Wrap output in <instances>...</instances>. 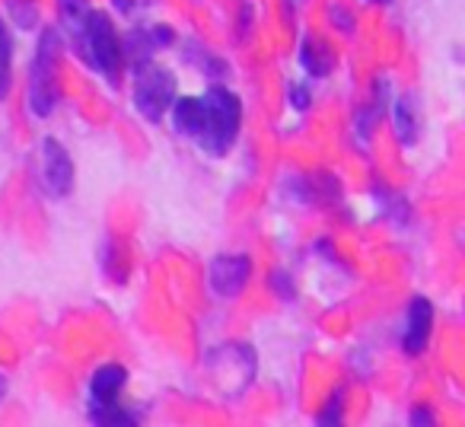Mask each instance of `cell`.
Returning <instances> with one entry per match:
<instances>
[{
	"label": "cell",
	"instance_id": "obj_1",
	"mask_svg": "<svg viewBox=\"0 0 465 427\" xmlns=\"http://www.w3.org/2000/svg\"><path fill=\"white\" fill-rule=\"evenodd\" d=\"M201 103V128L194 141L213 156H223L232 147L236 134H240V122H242V105L236 99V93H230L226 86L213 84Z\"/></svg>",
	"mask_w": 465,
	"mask_h": 427
},
{
	"label": "cell",
	"instance_id": "obj_2",
	"mask_svg": "<svg viewBox=\"0 0 465 427\" xmlns=\"http://www.w3.org/2000/svg\"><path fill=\"white\" fill-rule=\"evenodd\" d=\"M58 61H61V35L58 29H42L35 45L33 71H29V109L33 115L48 118L58 105Z\"/></svg>",
	"mask_w": 465,
	"mask_h": 427
},
{
	"label": "cell",
	"instance_id": "obj_3",
	"mask_svg": "<svg viewBox=\"0 0 465 427\" xmlns=\"http://www.w3.org/2000/svg\"><path fill=\"white\" fill-rule=\"evenodd\" d=\"M175 103V77L169 67L147 61L134 67V105L147 122H160Z\"/></svg>",
	"mask_w": 465,
	"mask_h": 427
},
{
	"label": "cell",
	"instance_id": "obj_4",
	"mask_svg": "<svg viewBox=\"0 0 465 427\" xmlns=\"http://www.w3.org/2000/svg\"><path fill=\"white\" fill-rule=\"evenodd\" d=\"M86 55H90L93 67H96L112 86L122 84V67H124L122 39H118L109 16L99 14V10H93L90 23H86Z\"/></svg>",
	"mask_w": 465,
	"mask_h": 427
},
{
	"label": "cell",
	"instance_id": "obj_5",
	"mask_svg": "<svg viewBox=\"0 0 465 427\" xmlns=\"http://www.w3.org/2000/svg\"><path fill=\"white\" fill-rule=\"evenodd\" d=\"M249 274H252V262L246 255H217L207 265V284L220 300H232L246 291Z\"/></svg>",
	"mask_w": 465,
	"mask_h": 427
},
{
	"label": "cell",
	"instance_id": "obj_6",
	"mask_svg": "<svg viewBox=\"0 0 465 427\" xmlns=\"http://www.w3.org/2000/svg\"><path fill=\"white\" fill-rule=\"evenodd\" d=\"M42 179H45L52 198H67L74 188V160L64 150V144L54 137H45V144H42Z\"/></svg>",
	"mask_w": 465,
	"mask_h": 427
},
{
	"label": "cell",
	"instance_id": "obj_7",
	"mask_svg": "<svg viewBox=\"0 0 465 427\" xmlns=\"http://www.w3.org/2000/svg\"><path fill=\"white\" fill-rule=\"evenodd\" d=\"M430 329H433V306H430V300L418 293V297L408 303L405 338H401V344H405L408 354H420V351L427 348V342H430Z\"/></svg>",
	"mask_w": 465,
	"mask_h": 427
},
{
	"label": "cell",
	"instance_id": "obj_8",
	"mask_svg": "<svg viewBox=\"0 0 465 427\" xmlns=\"http://www.w3.org/2000/svg\"><path fill=\"white\" fill-rule=\"evenodd\" d=\"M124 382H128V373H124L122 363H103V367L93 373L90 380V405H105V402H118Z\"/></svg>",
	"mask_w": 465,
	"mask_h": 427
},
{
	"label": "cell",
	"instance_id": "obj_9",
	"mask_svg": "<svg viewBox=\"0 0 465 427\" xmlns=\"http://www.w3.org/2000/svg\"><path fill=\"white\" fill-rule=\"evenodd\" d=\"M395 134L405 147H414L420 137V105L414 99V93H405V96L395 103Z\"/></svg>",
	"mask_w": 465,
	"mask_h": 427
},
{
	"label": "cell",
	"instance_id": "obj_10",
	"mask_svg": "<svg viewBox=\"0 0 465 427\" xmlns=\"http://www.w3.org/2000/svg\"><path fill=\"white\" fill-rule=\"evenodd\" d=\"M61 10V23H64L67 35L74 39V45L80 52H86V23H90V4L86 0H58Z\"/></svg>",
	"mask_w": 465,
	"mask_h": 427
},
{
	"label": "cell",
	"instance_id": "obj_11",
	"mask_svg": "<svg viewBox=\"0 0 465 427\" xmlns=\"http://www.w3.org/2000/svg\"><path fill=\"white\" fill-rule=\"evenodd\" d=\"M300 65L306 67V74L312 77H329L331 67H335V58H331L329 45L316 35H306L303 45H300Z\"/></svg>",
	"mask_w": 465,
	"mask_h": 427
},
{
	"label": "cell",
	"instance_id": "obj_12",
	"mask_svg": "<svg viewBox=\"0 0 465 427\" xmlns=\"http://www.w3.org/2000/svg\"><path fill=\"white\" fill-rule=\"evenodd\" d=\"M173 128L185 137H198V128H201V103L198 99H175L173 105Z\"/></svg>",
	"mask_w": 465,
	"mask_h": 427
},
{
	"label": "cell",
	"instance_id": "obj_13",
	"mask_svg": "<svg viewBox=\"0 0 465 427\" xmlns=\"http://www.w3.org/2000/svg\"><path fill=\"white\" fill-rule=\"evenodd\" d=\"M90 418L96 424H115V427H128L134 424V414L128 408H122L118 402H105V405H90Z\"/></svg>",
	"mask_w": 465,
	"mask_h": 427
},
{
	"label": "cell",
	"instance_id": "obj_14",
	"mask_svg": "<svg viewBox=\"0 0 465 427\" xmlns=\"http://www.w3.org/2000/svg\"><path fill=\"white\" fill-rule=\"evenodd\" d=\"M10 65H14V42H10L7 23L0 20V99L10 93Z\"/></svg>",
	"mask_w": 465,
	"mask_h": 427
},
{
	"label": "cell",
	"instance_id": "obj_15",
	"mask_svg": "<svg viewBox=\"0 0 465 427\" xmlns=\"http://www.w3.org/2000/svg\"><path fill=\"white\" fill-rule=\"evenodd\" d=\"M341 418H344V392L338 389L329 399V405H325V412L319 414V424H338Z\"/></svg>",
	"mask_w": 465,
	"mask_h": 427
},
{
	"label": "cell",
	"instance_id": "obj_16",
	"mask_svg": "<svg viewBox=\"0 0 465 427\" xmlns=\"http://www.w3.org/2000/svg\"><path fill=\"white\" fill-rule=\"evenodd\" d=\"M329 20H331V26L341 29L344 35L354 33V16H351V10H348V7H341V4H338V7L331 4V7H329Z\"/></svg>",
	"mask_w": 465,
	"mask_h": 427
},
{
	"label": "cell",
	"instance_id": "obj_17",
	"mask_svg": "<svg viewBox=\"0 0 465 427\" xmlns=\"http://www.w3.org/2000/svg\"><path fill=\"white\" fill-rule=\"evenodd\" d=\"M10 14L16 16V23H20V26H33L35 20H39V10H35V4H10Z\"/></svg>",
	"mask_w": 465,
	"mask_h": 427
},
{
	"label": "cell",
	"instance_id": "obj_18",
	"mask_svg": "<svg viewBox=\"0 0 465 427\" xmlns=\"http://www.w3.org/2000/svg\"><path fill=\"white\" fill-rule=\"evenodd\" d=\"M287 99H291V105L297 112H306V109H310V103H312V96L306 93V86H300V84H291V93H287Z\"/></svg>",
	"mask_w": 465,
	"mask_h": 427
},
{
	"label": "cell",
	"instance_id": "obj_19",
	"mask_svg": "<svg viewBox=\"0 0 465 427\" xmlns=\"http://www.w3.org/2000/svg\"><path fill=\"white\" fill-rule=\"evenodd\" d=\"M411 424H420V427L433 424V414L427 412V408H414V412H411Z\"/></svg>",
	"mask_w": 465,
	"mask_h": 427
},
{
	"label": "cell",
	"instance_id": "obj_20",
	"mask_svg": "<svg viewBox=\"0 0 465 427\" xmlns=\"http://www.w3.org/2000/svg\"><path fill=\"white\" fill-rule=\"evenodd\" d=\"M115 7L122 10V14H131V10H134V0H115Z\"/></svg>",
	"mask_w": 465,
	"mask_h": 427
},
{
	"label": "cell",
	"instance_id": "obj_21",
	"mask_svg": "<svg viewBox=\"0 0 465 427\" xmlns=\"http://www.w3.org/2000/svg\"><path fill=\"white\" fill-rule=\"evenodd\" d=\"M4 395H7V376L0 373V399H4Z\"/></svg>",
	"mask_w": 465,
	"mask_h": 427
},
{
	"label": "cell",
	"instance_id": "obj_22",
	"mask_svg": "<svg viewBox=\"0 0 465 427\" xmlns=\"http://www.w3.org/2000/svg\"><path fill=\"white\" fill-rule=\"evenodd\" d=\"M284 4H287V10H297L300 4H303V0H284Z\"/></svg>",
	"mask_w": 465,
	"mask_h": 427
},
{
	"label": "cell",
	"instance_id": "obj_23",
	"mask_svg": "<svg viewBox=\"0 0 465 427\" xmlns=\"http://www.w3.org/2000/svg\"><path fill=\"white\" fill-rule=\"evenodd\" d=\"M370 4H389V0H370Z\"/></svg>",
	"mask_w": 465,
	"mask_h": 427
}]
</instances>
